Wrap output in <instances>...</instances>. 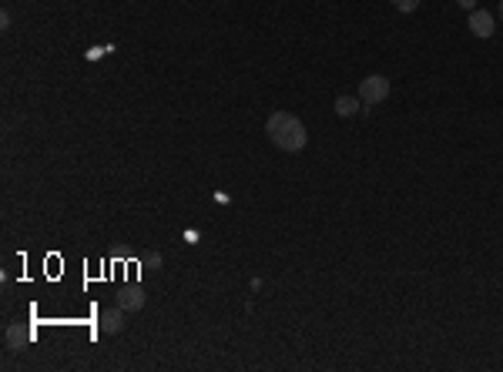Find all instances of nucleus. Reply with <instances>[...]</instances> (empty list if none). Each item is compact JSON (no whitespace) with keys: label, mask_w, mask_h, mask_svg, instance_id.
Wrapping results in <instances>:
<instances>
[{"label":"nucleus","mask_w":503,"mask_h":372,"mask_svg":"<svg viewBox=\"0 0 503 372\" xmlns=\"http://www.w3.org/2000/svg\"><path fill=\"white\" fill-rule=\"evenodd\" d=\"M500 13H503V0H500Z\"/></svg>","instance_id":"nucleus-10"},{"label":"nucleus","mask_w":503,"mask_h":372,"mask_svg":"<svg viewBox=\"0 0 503 372\" xmlns=\"http://www.w3.org/2000/svg\"><path fill=\"white\" fill-rule=\"evenodd\" d=\"M359 98H339V101H335V115L339 117H349V115H356V111H359Z\"/></svg>","instance_id":"nucleus-7"},{"label":"nucleus","mask_w":503,"mask_h":372,"mask_svg":"<svg viewBox=\"0 0 503 372\" xmlns=\"http://www.w3.org/2000/svg\"><path fill=\"white\" fill-rule=\"evenodd\" d=\"M456 4H460L463 11H477V0H456Z\"/></svg>","instance_id":"nucleus-9"},{"label":"nucleus","mask_w":503,"mask_h":372,"mask_svg":"<svg viewBox=\"0 0 503 372\" xmlns=\"http://www.w3.org/2000/svg\"><path fill=\"white\" fill-rule=\"evenodd\" d=\"M265 134H269V141L275 144V148H282V151H289V154L302 151L306 141H309L306 124H302L296 115H289V111H275V115L265 121Z\"/></svg>","instance_id":"nucleus-1"},{"label":"nucleus","mask_w":503,"mask_h":372,"mask_svg":"<svg viewBox=\"0 0 503 372\" xmlns=\"http://www.w3.org/2000/svg\"><path fill=\"white\" fill-rule=\"evenodd\" d=\"M470 30L477 34V37H493V30H497V21H493L490 11H470Z\"/></svg>","instance_id":"nucleus-3"},{"label":"nucleus","mask_w":503,"mask_h":372,"mask_svg":"<svg viewBox=\"0 0 503 372\" xmlns=\"http://www.w3.org/2000/svg\"><path fill=\"white\" fill-rule=\"evenodd\" d=\"M98 325H101V332L117 335L121 329H125V308H121V306H117V308H104L101 319H98Z\"/></svg>","instance_id":"nucleus-4"},{"label":"nucleus","mask_w":503,"mask_h":372,"mask_svg":"<svg viewBox=\"0 0 503 372\" xmlns=\"http://www.w3.org/2000/svg\"><path fill=\"white\" fill-rule=\"evenodd\" d=\"M144 302H148V296H144L138 285H128V289H125V292L117 296V306L125 308V312H141Z\"/></svg>","instance_id":"nucleus-5"},{"label":"nucleus","mask_w":503,"mask_h":372,"mask_svg":"<svg viewBox=\"0 0 503 372\" xmlns=\"http://www.w3.org/2000/svg\"><path fill=\"white\" fill-rule=\"evenodd\" d=\"M389 98V77L383 74H369L366 81L359 84V101L366 104V107H373V104L386 101Z\"/></svg>","instance_id":"nucleus-2"},{"label":"nucleus","mask_w":503,"mask_h":372,"mask_svg":"<svg viewBox=\"0 0 503 372\" xmlns=\"http://www.w3.org/2000/svg\"><path fill=\"white\" fill-rule=\"evenodd\" d=\"M30 342V332H27L24 325H7V332H4V346H7V352H21V349Z\"/></svg>","instance_id":"nucleus-6"},{"label":"nucleus","mask_w":503,"mask_h":372,"mask_svg":"<svg viewBox=\"0 0 503 372\" xmlns=\"http://www.w3.org/2000/svg\"><path fill=\"white\" fill-rule=\"evenodd\" d=\"M396 4V11H403V13H413L416 7H420V0H393Z\"/></svg>","instance_id":"nucleus-8"}]
</instances>
